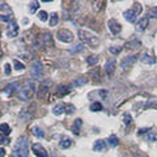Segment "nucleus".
Returning <instances> with one entry per match:
<instances>
[{
  "mask_svg": "<svg viewBox=\"0 0 157 157\" xmlns=\"http://www.w3.org/2000/svg\"><path fill=\"white\" fill-rule=\"evenodd\" d=\"M79 38L81 39V42L88 45L92 49H97L100 46V38L97 35L92 33L89 30H85V29H79Z\"/></svg>",
  "mask_w": 157,
  "mask_h": 157,
  "instance_id": "f257e3e1",
  "label": "nucleus"
},
{
  "mask_svg": "<svg viewBox=\"0 0 157 157\" xmlns=\"http://www.w3.org/2000/svg\"><path fill=\"white\" fill-rule=\"evenodd\" d=\"M29 153V139L26 136H20L14 144L12 157H26Z\"/></svg>",
  "mask_w": 157,
  "mask_h": 157,
  "instance_id": "f03ea898",
  "label": "nucleus"
},
{
  "mask_svg": "<svg viewBox=\"0 0 157 157\" xmlns=\"http://www.w3.org/2000/svg\"><path fill=\"white\" fill-rule=\"evenodd\" d=\"M35 93V83L34 81H28L20 90L17 92V96L21 101H29Z\"/></svg>",
  "mask_w": 157,
  "mask_h": 157,
  "instance_id": "7ed1b4c3",
  "label": "nucleus"
},
{
  "mask_svg": "<svg viewBox=\"0 0 157 157\" xmlns=\"http://www.w3.org/2000/svg\"><path fill=\"white\" fill-rule=\"evenodd\" d=\"M30 75L33 79H41V77L43 76V67H42L39 60H34V62L31 63Z\"/></svg>",
  "mask_w": 157,
  "mask_h": 157,
  "instance_id": "20e7f679",
  "label": "nucleus"
},
{
  "mask_svg": "<svg viewBox=\"0 0 157 157\" xmlns=\"http://www.w3.org/2000/svg\"><path fill=\"white\" fill-rule=\"evenodd\" d=\"M58 39L62 41V42L64 43H71L72 41H73V34H72L69 30H67V29H62V30L58 31L56 34Z\"/></svg>",
  "mask_w": 157,
  "mask_h": 157,
  "instance_id": "39448f33",
  "label": "nucleus"
},
{
  "mask_svg": "<svg viewBox=\"0 0 157 157\" xmlns=\"http://www.w3.org/2000/svg\"><path fill=\"white\" fill-rule=\"evenodd\" d=\"M136 59H137L136 54H132V55H128V56L123 58V59L120 60V67H122L123 69H128L130 67H131L132 64L136 62Z\"/></svg>",
  "mask_w": 157,
  "mask_h": 157,
  "instance_id": "423d86ee",
  "label": "nucleus"
},
{
  "mask_svg": "<svg viewBox=\"0 0 157 157\" xmlns=\"http://www.w3.org/2000/svg\"><path fill=\"white\" fill-rule=\"evenodd\" d=\"M17 34H18V25L14 20H12L8 24V26H7V35L13 38V37H17Z\"/></svg>",
  "mask_w": 157,
  "mask_h": 157,
  "instance_id": "0eeeda50",
  "label": "nucleus"
},
{
  "mask_svg": "<svg viewBox=\"0 0 157 157\" xmlns=\"http://www.w3.org/2000/svg\"><path fill=\"white\" fill-rule=\"evenodd\" d=\"M31 151L34 152V154L37 157H49V153H47V151H46L45 148H43L42 145H41L39 143H35L31 145Z\"/></svg>",
  "mask_w": 157,
  "mask_h": 157,
  "instance_id": "6e6552de",
  "label": "nucleus"
},
{
  "mask_svg": "<svg viewBox=\"0 0 157 157\" xmlns=\"http://www.w3.org/2000/svg\"><path fill=\"white\" fill-rule=\"evenodd\" d=\"M107 26H109V30L111 31L113 34H119L120 30H122V25H120V24L118 22L117 20H114V18L109 20Z\"/></svg>",
  "mask_w": 157,
  "mask_h": 157,
  "instance_id": "1a4fd4ad",
  "label": "nucleus"
},
{
  "mask_svg": "<svg viewBox=\"0 0 157 157\" xmlns=\"http://www.w3.org/2000/svg\"><path fill=\"white\" fill-rule=\"evenodd\" d=\"M39 42L43 47H52L54 46V42H52V38L50 35V33H43L39 37Z\"/></svg>",
  "mask_w": 157,
  "mask_h": 157,
  "instance_id": "9d476101",
  "label": "nucleus"
},
{
  "mask_svg": "<svg viewBox=\"0 0 157 157\" xmlns=\"http://www.w3.org/2000/svg\"><path fill=\"white\" fill-rule=\"evenodd\" d=\"M140 62L144 63V64H149V66H152V64L156 63V58H154L153 55H151L149 52H143L141 56H140Z\"/></svg>",
  "mask_w": 157,
  "mask_h": 157,
  "instance_id": "9b49d317",
  "label": "nucleus"
},
{
  "mask_svg": "<svg viewBox=\"0 0 157 157\" xmlns=\"http://www.w3.org/2000/svg\"><path fill=\"white\" fill-rule=\"evenodd\" d=\"M149 25V18L148 17H141L136 22V31H144Z\"/></svg>",
  "mask_w": 157,
  "mask_h": 157,
  "instance_id": "f8f14e48",
  "label": "nucleus"
},
{
  "mask_svg": "<svg viewBox=\"0 0 157 157\" xmlns=\"http://www.w3.org/2000/svg\"><path fill=\"white\" fill-rule=\"evenodd\" d=\"M123 17L126 18L127 22L134 24L135 21H136V13H135L134 9H127V11L123 12Z\"/></svg>",
  "mask_w": 157,
  "mask_h": 157,
  "instance_id": "ddd939ff",
  "label": "nucleus"
},
{
  "mask_svg": "<svg viewBox=\"0 0 157 157\" xmlns=\"http://www.w3.org/2000/svg\"><path fill=\"white\" fill-rule=\"evenodd\" d=\"M115 59L114 58H111V59H109L107 62H106V64H105V67H103V68H105V72L107 75H113L114 73V71H115Z\"/></svg>",
  "mask_w": 157,
  "mask_h": 157,
  "instance_id": "4468645a",
  "label": "nucleus"
},
{
  "mask_svg": "<svg viewBox=\"0 0 157 157\" xmlns=\"http://www.w3.org/2000/svg\"><path fill=\"white\" fill-rule=\"evenodd\" d=\"M106 149V143L105 140L100 139V140H96L94 141V145H93V151L94 152H102Z\"/></svg>",
  "mask_w": 157,
  "mask_h": 157,
  "instance_id": "2eb2a0df",
  "label": "nucleus"
},
{
  "mask_svg": "<svg viewBox=\"0 0 157 157\" xmlns=\"http://www.w3.org/2000/svg\"><path fill=\"white\" fill-rule=\"evenodd\" d=\"M47 92H49V88H47L46 83L41 84V86L38 88V90H37V97L39 98V100H43V98H45V96L47 94Z\"/></svg>",
  "mask_w": 157,
  "mask_h": 157,
  "instance_id": "dca6fc26",
  "label": "nucleus"
},
{
  "mask_svg": "<svg viewBox=\"0 0 157 157\" xmlns=\"http://www.w3.org/2000/svg\"><path fill=\"white\" fill-rule=\"evenodd\" d=\"M81 124H83V120L79 118V119H76L73 122V124H72V127H71V131L73 132L75 135H77L79 132H80V127H81Z\"/></svg>",
  "mask_w": 157,
  "mask_h": 157,
  "instance_id": "f3484780",
  "label": "nucleus"
},
{
  "mask_svg": "<svg viewBox=\"0 0 157 157\" xmlns=\"http://www.w3.org/2000/svg\"><path fill=\"white\" fill-rule=\"evenodd\" d=\"M17 88H18V84L17 83H11V84H8V85H7L5 92H4V93H5L7 96H11L12 93H14V92L17 90Z\"/></svg>",
  "mask_w": 157,
  "mask_h": 157,
  "instance_id": "a211bd4d",
  "label": "nucleus"
},
{
  "mask_svg": "<svg viewBox=\"0 0 157 157\" xmlns=\"http://www.w3.org/2000/svg\"><path fill=\"white\" fill-rule=\"evenodd\" d=\"M63 111H66V105H64V103H58V105H55L54 109H52V113H54L55 115H60Z\"/></svg>",
  "mask_w": 157,
  "mask_h": 157,
  "instance_id": "6ab92c4d",
  "label": "nucleus"
},
{
  "mask_svg": "<svg viewBox=\"0 0 157 157\" xmlns=\"http://www.w3.org/2000/svg\"><path fill=\"white\" fill-rule=\"evenodd\" d=\"M59 145H60V148L67 149V148H69V147L72 145V140L69 139V137H63L62 141L59 143Z\"/></svg>",
  "mask_w": 157,
  "mask_h": 157,
  "instance_id": "aec40b11",
  "label": "nucleus"
},
{
  "mask_svg": "<svg viewBox=\"0 0 157 157\" xmlns=\"http://www.w3.org/2000/svg\"><path fill=\"white\" fill-rule=\"evenodd\" d=\"M58 22H59V16H58V13H51L50 14V20H49V24L50 26H56Z\"/></svg>",
  "mask_w": 157,
  "mask_h": 157,
  "instance_id": "412c9836",
  "label": "nucleus"
},
{
  "mask_svg": "<svg viewBox=\"0 0 157 157\" xmlns=\"http://www.w3.org/2000/svg\"><path fill=\"white\" fill-rule=\"evenodd\" d=\"M31 132H33V135H34V136L39 137V139L45 136V132H43L42 128H41V127H38V126H34V127L31 128Z\"/></svg>",
  "mask_w": 157,
  "mask_h": 157,
  "instance_id": "4be33fe9",
  "label": "nucleus"
},
{
  "mask_svg": "<svg viewBox=\"0 0 157 157\" xmlns=\"http://www.w3.org/2000/svg\"><path fill=\"white\" fill-rule=\"evenodd\" d=\"M126 49H139V47H141V43L139 42V41H132V42H127L124 45Z\"/></svg>",
  "mask_w": 157,
  "mask_h": 157,
  "instance_id": "5701e85b",
  "label": "nucleus"
},
{
  "mask_svg": "<svg viewBox=\"0 0 157 157\" xmlns=\"http://www.w3.org/2000/svg\"><path fill=\"white\" fill-rule=\"evenodd\" d=\"M107 144L110 147H117L118 144H119V140H118V137L115 136V135H110L107 139Z\"/></svg>",
  "mask_w": 157,
  "mask_h": 157,
  "instance_id": "b1692460",
  "label": "nucleus"
},
{
  "mask_svg": "<svg viewBox=\"0 0 157 157\" xmlns=\"http://www.w3.org/2000/svg\"><path fill=\"white\" fill-rule=\"evenodd\" d=\"M69 93V88L67 85H59L58 86V96H66Z\"/></svg>",
  "mask_w": 157,
  "mask_h": 157,
  "instance_id": "393cba45",
  "label": "nucleus"
},
{
  "mask_svg": "<svg viewBox=\"0 0 157 157\" xmlns=\"http://www.w3.org/2000/svg\"><path fill=\"white\" fill-rule=\"evenodd\" d=\"M86 83H88V79H85V77H76L73 80V86H81Z\"/></svg>",
  "mask_w": 157,
  "mask_h": 157,
  "instance_id": "a878e982",
  "label": "nucleus"
},
{
  "mask_svg": "<svg viewBox=\"0 0 157 157\" xmlns=\"http://www.w3.org/2000/svg\"><path fill=\"white\" fill-rule=\"evenodd\" d=\"M147 141H157V132L154 131H148L145 136Z\"/></svg>",
  "mask_w": 157,
  "mask_h": 157,
  "instance_id": "bb28decb",
  "label": "nucleus"
},
{
  "mask_svg": "<svg viewBox=\"0 0 157 157\" xmlns=\"http://www.w3.org/2000/svg\"><path fill=\"white\" fill-rule=\"evenodd\" d=\"M97 62H98V56H97V55H92V56H89L88 59H86L88 66H96Z\"/></svg>",
  "mask_w": 157,
  "mask_h": 157,
  "instance_id": "cd10ccee",
  "label": "nucleus"
},
{
  "mask_svg": "<svg viewBox=\"0 0 157 157\" xmlns=\"http://www.w3.org/2000/svg\"><path fill=\"white\" fill-rule=\"evenodd\" d=\"M38 8H39V3H38V1H31V3L29 4V11H30V13H35Z\"/></svg>",
  "mask_w": 157,
  "mask_h": 157,
  "instance_id": "c85d7f7f",
  "label": "nucleus"
},
{
  "mask_svg": "<svg viewBox=\"0 0 157 157\" xmlns=\"http://www.w3.org/2000/svg\"><path fill=\"white\" fill-rule=\"evenodd\" d=\"M0 131L5 135H9L11 134V127H9V124H7V123H1V124H0Z\"/></svg>",
  "mask_w": 157,
  "mask_h": 157,
  "instance_id": "c756f323",
  "label": "nucleus"
},
{
  "mask_svg": "<svg viewBox=\"0 0 157 157\" xmlns=\"http://www.w3.org/2000/svg\"><path fill=\"white\" fill-rule=\"evenodd\" d=\"M123 50V47H119V46H111V47H109V51L111 52L113 55H118L120 54V51Z\"/></svg>",
  "mask_w": 157,
  "mask_h": 157,
  "instance_id": "7c9ffc66",
  "label": "nucleus"
},
{
  "mask_svg": "<svg viewBox=\"0 0 157 157\" xmlns=\"http://www.w3.org/2000/svg\"><path fill=\"white\" fill-rule=\"evenodd\" d=\"M90 110L92 111H100V110H102V103L101 102H93L90 105Z\"/></svg>",
  "mask_w": 157,
  "mask_h": 157,
  "instance_id": "2f4dec72",
  "label": "nucleus"
},
{
  "mask_svg": "<svg viewBox=\"0 0 157 157\" xmlns=\"http://www.w3.org/2000/svg\"><path fill=\"white\" fill-rule=\"evenodd\" d=\"M148 18H157V7H153L148 11Z\"/></svg>",
  "mask_w": 157,
  "mask_h": 157,
  "instance_id": "473e14b6",
  "label": "nucleus"
},
{
  "mask_svg": "<svg viewBox=\"0 0 157 157\" xmlns=\"http://www.w3.org/2000/svg\"><path fill=\"white\" fill-rule=\"evenodd\" d=\"M13 66H14V68L17 69V71H22V69L25 68V66H24V64H22L21 62H18L17 59H14V60H13Z\"/></svg>",
  "mask_w": 157,
  "mask_h": 157,
  "instance_id": "72a5a7b5",
  "label": "nucleus"
},
{
  "mask_svg": "<svg viewBox=\"0 0 157 157\" xmlns=\"http://www.w3.org/2000/svg\"><path fill=\"white\" fill-rule=\"evenodd\" d=\"M47 17H49V16H47V12L46 11H39V13H38V18H39L41 21H43V22L47 21Z\"/></svg>",
  "mask_w": 157,
  "mask_h": 157,
  "instance_id": "f704fd0d",
  "label": "nucleus"
},
{
  "mask_svg": "<svg viewBox=\"0 0 157 157\" xmlns=\"http://www.w3.org/2000/svg\"><path fill=\"white\" fill-rule=\"evenodd\" d=\"M80 51H83V45H76L73 46V49L69 50L71 54H76V52H80Z\"/></svg>",
  "mask_w": 157,
  "mask_h": 157,
  "instance_id": "c9c22d12",
  "label": "nucleus"
},
{
  "mask_svg": "<svg viewBox=\"0 0 157 157\" xmlns=\"http://www.w3.org/2000/svg\"><path fill=\"white\" fill-rule=\"evenodd\" d=\"M66 113H67L68 115L73 114V113H75V106L71 105V103H69V105H66Z\"/></svg>",
  "mask_w": 157,
  "mask_h": 157,
  "instance_id": "e433bc0d",
  "label": "nucleus"
},
{
  "mask_svg": "<svg viewBox=\"0 0 157 157\" xmlns=\"http://www.w3.org/2000/svg\"><path fill=\"white\" fill-rule=\"evenodd\" d=\"M123 122H124V124H130L132 122V117L130 114H124L123 115Z\"/></svg>",
  "mask_w": 157,
  "mask_h": 157,
  "instance_id": "4c0bfd02",
  "label": "nucleus"
},
{
  "mask_svg": "<svg viewBox=\"0 0 157 157\" xmlns=\"http://www.w3.org/2000/svg\"><path fill=\"white\" fill-rule=\"evenodd\" d=\"M90 75L93 76V79L98 80V79H100V69H92V71H90Z\"/></svg>",
  "mask_w": 157,
  "mask_h": 157,
  "instance_id": "58836bf2",
  "label": "nucleus"
},
{
  "mask_svg": "<svg viewBox=\"0 0 157 157\" xmlns=\"http://www.w3.org/2000/svg\"><path fill=\"white\" fill-rule=\"evenodd\" d=\"M134 11H135V13H136V14L141 13V5H140L139 3H135L134 4Z\"/></svg>",
  "mask_w": 157,
  "mask_h": 157,
  "instance_id": "ea45409f",
  "label": "nucleus"
},
{
  "mask_svg": "<svg viewBox=\"0 0 157 157\" xmlns=\"http://www.w3.org/2000/svg\"><path fill=\"white\" fill-rule=\"evenodd\" d=\"M98 94H100L101 98H103V100H105L106 96H107V90H105V89H101V90L98 92Z\"/></svg>",
  "mask_w": 157,
  "mask_h": 157,
  "instance_id": "a19ab883",
  "label": "nucleus"
},
{
  "mask_svg": "<svg viewBox=\"0 0 157 157\" xmlns=\"http://www.w3.org/2000/svg\"><path fill=\"white\" fill-rule=\"evenodd\" d=\"M9 140L7 139V137H4L3 135H0V145H4V144H7Z\"/></svg>",
  "mask_w": 157,
  "mask_h": 157,
  "instance_id": "79ce46f5",
  "label": "nucleus"
},
{
  "mask_svg": "<svg viewBox=\"0 0 157 157\" xmlns=\"http://www.w3.org/2000/svg\"><path fill=\"white\" fill-rule=\"evenodd\" d=\"M4 71H5V75H11V66H9L8 63L4 66Z\"/></svg>",
  "mask_w": 157,
  "mask_h": 157,
  "instance_id": "37998d69",
  "label": "nucleus"
},
{
  "mask_svg": "<svg viewBox=\"0 0 157 157\" xmlns=\"http://www.w3.org/2000/svg\"><path fill=\"white\" fill-rule=\"evenodd\" d=\"M148 131H151V130H149V128H140V130H139V135L145 134V132H148Z\"/></svg>",
  "mask_w": 157,
  "mask_h": 157,
  "instance_id": "c03bdc74",
  "label": "nucleus"
},
{
  "mask_svg": "<svg viewBox=\"0 0 157 157\" xmlns=\"http://www.w3.org/2000/svg\"><path fill=\"white\" fill-rule=\"evenodd\" d=\"M5 156V151L3 148H0V157H4Z\"/></svg>",
  "mask_w": 157,
  "mask_h": 157,
  "instance_id": "a18cd8bd",
  "label": "nucleus"
},
{
  "mask_svg": "<svg viewBox=\"0 0 157 157\" xmlns=\"http://www.w3.org/2000/svg\"><path fill=\"white\" fill-rule=\"evenodd\" d=\"M1 4H3V1H0V5H1Z\"/></svg>",
  "mask_w": 157,
  "mask_h": 157,
  "instance_id": "49530a36",
  "label": "nucleus"
},
{
  "mask_svg": "<svg viewBox=\"0 0 157 157\" xmlns=\"http://www.w3.org/2000/svg\"><path fill=\"white\" fill-rule=\"evenodd\" d=\"M0 117H1V110H0Z\"/></svg>",
  "mask_w": 157,
  "mask_h": 157,
  "instance_id": "de8ad7c7",
  "label": "nucleus"
}]
</instances>
